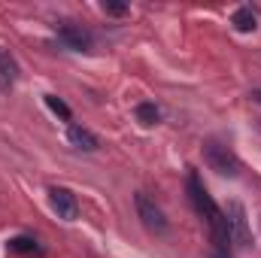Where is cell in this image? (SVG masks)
<instances>
[{
  "label": "cell",
  "instance_id": "cell-1",
  "mask_svg": "<svg viewBox=\"0 0 261 258\" xmlns=\"http://www.w3.org/2000/svg\"><path fill=\"white\" fill-rule=\"evenodd\" d=\"M134 207H137L140 222H143L152 234H167V231H170L167 216H164V210L155 203V197H149L146 192H137V194H134Z\"/></svg>",
  "mask_w": 261,
  "mask_h": 258
},
{
  "label": "cell",
  "instance_id": "cell-2",
  "mask_svg": "<svg viewBox=\"0 0 261 258\" xmlns=\"http://www.w3.org/2000/svg\"><path fill=\"white\" fill-rule=\"evenodd\" d=\"M203 158H206V164H210L219 176H237V173H240V161H237V155H234L228 146L216 143V140L203 143Z\"/></svg>",
  "mask_w": 261,
  "mask_h": 258
},
{
  "label": "cell",
  "instance_id": "cell-3",
  "mask_svg": "<svg viewBox=\"0 0 261 258\" xmlns=\"http://www.w3.org/2000/svg\"><path fill=\"white\" fill-rule=\"evenodd\" d=\"M228 234H231V243L240 246V249H249L252 246V231H249V219H246V207L240 200H231L228 203Z\"/></svg>",
  "mask_w": 261,
  "mask_h": 258
},
{
  "label": "cell",
  "instance_id": "cell-4",
  "mask_svg": "<svg viewBox=\"0 0 261 258\" xmlns=\"http://www.w3.org/2000/svg\"><path fill=\"white\" fill-rule=\"evenodd\" d=\"M55 31H58V37H61V43H64L67 49H73V52H91V46H94V37H91L82 24L58 21Z\"/></svg>",
  "mask_w": 261,
  "mask_h": 258
},
{
  "label": "cell",
  "instance_id": "cell-5",
  "mask_svg": "<svg viewBox=\"0 0 261 258\" xmlns=\"http://www.w3.org/2000/svg\"><path fill=\"white\" fill-rule=\"evenodd\" d=\"M49 203L58 213V219H64V222H73L79 216V200H76V194L70 189H61V186L49 189Z\"/></svg>",
  "mask_w": 261,
  "mask_h": 258
},
{
  "label": "cell",
  "instance_id": "cell-6",
  "mask_svg": "<svg viewBox=\"0 0 261 258\" xmlns=\"http://www.w3.org/2000/svg\"><path fill=\"white\" fill-rule=\"evenodd\" d=\"M67 137H70V143H73L76 149H82V152H94V149L100 146V140H97L91 131H88V128H79V125H70Z\"/></svg>",
  "mask_w": 261,
  "mask_h": 258
},
{
  "label": "cell",
  "instance_id": "cell-7",
  "mask_svg": "<svg viewBox=\"0 0 261 258\" xmlns=\"http://www.w3.org/2000/svg\"><path fill=\"white\" fill-rule=\"evenodd\" d=\"M231 24H234V31H240V34H252V31L258 28V18H255V12H252L249 6H240V9H234Z\"/></svg>",
  "mask_w": 261,
  "mask_h": 258
},
{
  "label": "cell",
  "instance_id": "cell-8",
  "mask_svg": "<svg viewBox=\"0 0 261 258\" xmlns=\"http://www.w3.org/2000/svg\"><path fill=\"white\" fill-rule=\"evenodd\" d=\"M137 122H140V125H158V122H161V110H158L155 104L143 100V104H137Z\"/></svg>",
  "mask_w": 261,
  "mask_h": 258
},
{
  "label": "cell",
  "instance_id": "cell-9",
  "mask_svg": "<svg viewBox=\"0 0 261 258\" xmlns=\"http://www.w3.org/2000/svg\"><path fill=\"white\" fill-rule=\"evenodd\" d=\"M9 252H18V255H40L43 249L37 246L34 237H12V240H9Z\"/></svg>",
  "mask_w": 261,
  "mask_h": 258
},
{
  "label": "cell",
  "instance_id": "cell-10",
  "mask_svg": "<svg viewBox=\"0 0 261 258\" xmlns=\"http://www.w3.org/2000/svg\"><path fill=\"white\" fill-rule=\"evenodd\" d=\"M0 79H6V82H15L18 79V64H15V58L0 46Z\"/></svg>",
  "mask_w": 261,
  "mask_h": 258
},
{
  "label": "cell",
  "instance_id": "cell-11",
  "mask_svg": "<svg viewBox=\"0 0 261 258\" xmlns=\"http://www.w3.org/2000/svg\"><path fill=\"white\" fill-rule=\"evenodd\" d=\"M46 107H49L55 116H61L64 122H70V116H73V113H70V107H67L61 97H55V94H46Z\"/></svg>",
  "mask_w": 261,
  "mask_h": 258
},
{
  "label": "cell",
  "instance_id": "cell-12",
  "mask_svg": "<svg viewBox=\"0 0 261 258\" xmlns=\"http://www.w3.org/2000/svg\"><path fill=\"white\" fill-rule=\"evenodd\" d=\"M100 9L107 15H128V6L125 3H100Z\"/></svg>",
  "mask_w": 261,
  "mask_h": 258
},
{
  "label": "cell",
  "instance_id": "cell-13",
  "mask_svg": "<svg viewBox=\"0 0 261 258\" xmlns=\"http://www.w3.org/2000/svg\"><path fill=\"white\" fill-rule=\"evenodd\" d=\"M249 97H252V100H255V104H261V88H258V91H252V94H249Z\"/></svg>",
  "mask_w": 261,
  "mask_h": 258
}]
</instances>
